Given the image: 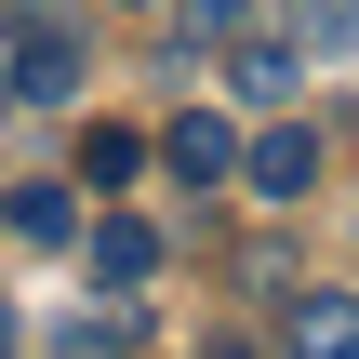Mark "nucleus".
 I'll return each instance as SVG.
<instances>
[{
    "instance_id": "ddd939ff",
    "label": "nucleus",
    "mask_w": 359,
    "mask_h": 359,
    "mask_svg": "<svg viewBox=\"0 0 359 359\" xmlns=\"http://www.w3.org/2000/svg\"><path fill=\"white\" fill-rule=\"evenodd\" d=\"M13 13H40V0H13Z\"/></svg>"
},
{
    "instance_id": "9d476101",
    "label": "nucleus",
    "mask_w": 359,
    "mask_h": 359,
    "mask_svg": "<svg viewBox=\"0 0 359 359\" xmlns=\"http://www.w3.org/2000/svg\"><path fill=\"white\" fill-rule=\"evenodd\" d=\"M187 13H200V40H240L253 27V0H187Z\"/></svg>"
},
{
    "instance_id": "f03ea898",
    "label": "nucleus",
    "mask_w": 359,
    "mask_h": 359,
    "mask_svg": "<svg viewBox=\"0 0 359 359\" xmlns=\"http://www.w3.org/2000/svg\"><path fill=\"white\" fill-rule=\"evenodd\" d=\"M160 160H173V187H226V173H240V133H226L213 107H187V120L160 133Z\"/></svg>"
},
{
    "instance_id": "f8f14e48",
    "label": "nucleus",
    "mask_w": 359,
    "mask_h": 359,
    "mask_svg": "<svg viewBox=\"0 0 359 359\" xmlns=\"http://www.w3.org/2000/svg\"><path fill=\"white\" fill-rule=\"evenodd\" d=\"M0 107H13V80H0Z\"/></svg>"
},
{
    "instance_id": "6e6552de",
    "label": "nucleus",
    "mask_w": 359,
    "mask_h": 359,
    "mask_svg": "<svg viewBox=\"0 0 359 359\" xmlns=\"http://www.w3.org/2000/svg\"><path fill=\"white\" fill-rule=\"evenodd\" d=\"M293 40L306 53H359V0H293Z\"/></svg>"
},
{
    "instance_id": "1a4fd4ad",
    "label": "nucleus",
    "mask_w": 359,
    "mask_h": 359,
    "mask_svg": "<svg viewBox=\"0 0 359 359\" xmlns=\"http://www.w3.org/2000/svg\"><path fill=\"white\" fill-rule=\"evenodd\" d=\"M80 173H93V187H133V173H147V147H133V133H93V147H80Z\"/></svg>"
},
{
    "instance_id": "20e7f679",
    "label": "nucleus",
    "mask_w": 359,
    "mask_h": 359,
    "mask_svg": "<svg viewBox=\"0 0 359 359\" xmlns=\"http://www.w3.org/2000/svg\"><path fill=\"white\" fill-rule=\"evenodd\" d=\"M293 80H306V40H240L226 53V93H253V107H280Z\"/></svg>"
},
{
    "instance_id": "423d86ee",
    "label": "nucleus",
    "mask_w": 359,
    "mask_h": 359,
    "mask_svg": "<svg viewBox=\"0 0 359 359\" xmlns=\"http://www.w3.org/2000/svg\"><path fill=\"white\" fill-rule=\"evenodd\" d=\"M293 359H359V293H306L293 306Z\"/></svg>"
},
{
    "instance_id": "9b49d317",
    "label": "nucleus",
    "mask_w": 359,
    "mask_h": 359,
    "mask_svg": "<svg viewBox=\"0 0 359 359\" xmlns=\"http://www.w3.org/2000/svg\"><path fill=\"white\" fill-rule=\"evenodd\" d=\"M0 359H13V306H0Z\"/></svg>"
},
{
    "instance_id": "f257e3e1",
    "label": "nucleus",
    "mask_w": 359,
    "mask_h": 359,
    "mask_svg": "<svg viewBox=\"0 0 359 359\" xmlns=\"http://www.w3.org/2000/svg\"><path fill=\"white\" fill-rule=\"evenodd\" d=\"M0 80H13V93H27V107H67V93H80V40H67V27H27V40H13V67H0Z\"/></svg>"
},
{
    "instance_id": "0eeeda50",
    "label": "nucleus",
    "mask_w": 359,
    "mask_h": 359,
    "mask_svg": "<svg viewBox=\"0 0 359 359\" xmlns=\"http://www.w3.org/2000/svg\"><path fill=\"white\" fill-rule=\"evenodd\" d=\"M13 240H40V253H53V240H80V213H67V187H13Z\"/></svg>"
},
{
    "instance_id": "7ed1b4c3",
    "label": "nucleus",
    "mask_w": 359,
    "mask_h": 359,
    "mask_svg": "<svg viewBox=\"0 0 359 359\" xmlns=\"http://www.w3.org/2000/svg\"><path fill=\"white\" fill-rule=\"evenodd\" d=\"M306 173H320V133H293V120L240 147V187H253V200H306Z\"/></svg>"
},
{
    "instance_id": "39448f33",
    "label": "nucleus",
    "mask_w": 359,
    "mask_h": 359,
    "mask_svg": "<svg viewBox=\"0 0 359 359\" xmlns=\"http://www.w3.org/2000/svg\"><path fill=\"white\" fill-rule=\"evenodd\" d=\"M93 266H107V293H133V280L160 266V226H147V213H93Z\"/></svg>"
}]
</instances>
